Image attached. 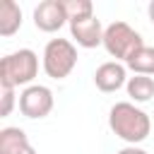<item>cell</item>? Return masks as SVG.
<instances>
[{"label": "cell", "instance_id": "cell-3", "mask_svg": "<svg viewBox=\"0 0 154 154\" xmlns=\"http://www.w3.org/2000/svg\"><path fill=\"white\" fill-rule=\"evenodd\" d=\"M144 46L140 31H135L128 22H113L103 31V48L116 60H130L140 48Z\"/></svg>", "mask_w": 154, "mask_h": 154}, {"label": "cell", "instance_id": "cell-10", "mask_svg": "<svg viewBox=\"0 0 154 154\" xmlns=\"http://www.w3.org/2000/svg\"><path fill=\"white\" fill-rule=\"evenodd\" d=\"M22 26V10L14 0H5L0 5V36H12Z\"/></svg>", "mask_w": 154, "mask_h": 154}, {"label": "cell", "instance_id": "cell-8", "mask_svg": "<svg viewBox=\"0 0 154 154\" xmlns=\"http://www.w3.org/2000/svg\"><path fill=\"white\" fill-rule=\"evenodd\" d=\"M128 79H130V77H128V67H125L123 63H118V60H108V63L99 65L96 72H94V84H96L103 94L118 91L120 87L128 84Z\"/></svg>", "mask_w": 154, "mask_h": 154}, {"label": "cell", "instance_id": "cell-5", "mask_svg": "<svg viewBox=\"0 0 154 154\" xmlns=\"http://www.w3.org/2000/svg\"><path fill=\"white\" fill-rule=\"evenodd\" d=\"M19 111L26 118H46L53 111V91L43 84H31L19 94Z\"/></svg>", "mask_w": 154, "mask_h": 154}, {"label": "cell", "instance_id": "cell-15", "mask_svg": "<svg viewBox=\"0 0 154 154\" xmlns=\"http://www.w3.org/2000/svg\"><path fill=\"white\" fill-rule=\"evenodd\" d=\"M116 154H147L144 149H140V147H135V144H130V147H123L120 152H116Z\"/></svg>", "mask_w": 154, "mask_h": 154}, {"label": "cell", "instance_id": "cell-12", "mask_svg": "<svg viewBox=\"0 0 154 154\" xmlns=\"http://www.w3.org/2000/svg\"><path fill=\"white\" fill-rule=\"evenodd\" d=\"M125 67H130L135 75H154V46H142L128 63Z\"/></svg>", "mask_w": 154, "mask_h": 154}, {"label": "cell", "instance_id": "cell-4", "mask_svg": "<svg viewBox=\"0 0 154 154\" xmlns=\"http://www.w3.org/2000/svg\"><path fill=\"white\" fill-rule=\"evenodd\" d=\"M77 65V48L67 38H51L43 48V72L51 79H65Z\"/></svg>", "mask_w": 154, "mask_h": 154}, {"label": "cell", "instance_id": "cell-16", "mask_svg": "<svg viewBox=\"0 0 154 154\" xmlns=\"http://www.w3.org/2000/svg\"><path fill=\"white\" fill-rule=\"evenodd\" d=\"M147 14H149V22L154 24V0L149 2V7H147Z\"/></svg>", "mask_w": 154, "mask_h": 154}, {"label": "cell", "instance_id": "cell-6", "mask_svg": "<svg viewBox=\"0 0 154 154\" xmlns=\"http://www.w3.org/2000/svg\"><path fill=\"white\" fill-rule=\"evenodd\" d=\"M67 22H70V17H67V10H65V0H43L34 10V24H36L38 31L53 34Z\"/></svg>", "mask_w": 154, "mask_h": 154}, {"label": "cell", "instance_id": "cell-13", "mask_svg": "<svg viewBox=\"0 0 154 154\" xmlns=\"http://www.w3.org/2000/svg\"><path fill=\"white\" fill-rule=\"evenodd\" d=\"M65 10H67L70 22H72V19H84V17H91V14H94L91 0H65ZM70 22H67V24H70Z\"/></svg>", "mask_w": 154, "mask_h": 154}, {"label": "cell", "instance_id": "cell-14", "mask_svg": "<svg viewBox=\"0 0 154 154\" xmlns=\"http://www.w3.org/2000/svg\"><path fill=\"white\" fill-rule=\"evenodd\" d=\"M12 106H14V89L2 87V106H0V118H7V116L12 113Z\"/></svg>", "mask_w": 154, "mask_h": 154}, {"label": "cell", "instance_id": "cell-2", "mask_svg": "<svg viewBox=\"0 0 154 154\" xmlns=\"http://www.w3.org/2000/svg\"><path fill=\"white\" fill-rule=\"evenodd\" d=\"M36 75H38V55L31 48H19L0 60V87H7V89L22 87V84L31 87Z\"/></svg>", "mask_w": 154, "mask_h": 154}, {"label": "cell", "instance_id": "cell-11", "mask_svg": "<svg viewBox=\"0 0 154 154\" xmlns=\"http://www.w3.org/2000/svg\"><path fill=\"white\" fill-rule=\"evenodd\" d=\"M125 87H128V96H130L132 101H137V103H144V101H149V99L154 96V79L147 77V75H135V77H130Z\"/></svg>", "mask_w": 154, "mask_h": 154}, {"label": "cell", "instance_id": "cell-1", "mask_svg": "<svg viewBox=\"0 0 154 154\" xmlns=\"http://www.w3.org/2000/svg\"><path fill=\"white\" fill-rule=\"evenodd\" d=\"M108 125L116 132V137L125 140L128 144L144 142L149 137V132H152L149 116L142 108H137L132 101H118V103H113L111 113H108Z\"/></svg>", "mask_w": 154, "mask_h": 154}, {"label": "cell", "instance_id": "cell-7", "mask_svg": "<svg viewBox=\"0 0 154 154\" xmlns=\"http://www.w3.org/2000/svg\"><path fill=\"white\" fill-rule=\"evenodd\" d=\"M103 26L101 22L91 14V17H84V19H72L70 22V34L72 38L77 41V46L82 48H96V46H103Z\"/></svg>", "mask_w": 154, "mask_h": 154}, {"label": "cell", "instance_id": "cell-9", "mask_svg": "<svg viewBox=\"0 0 154 154\" xmlns=\"http://www.w3.org/2000/svg\"><path fill=\"white\" fill-rule=\"evenodd\" d=\"M0 154H36L29 144V137L22 128H2L0 130Z\"/></svg>", "mask_w": 154, "mask_h": 154}]
</instances>
